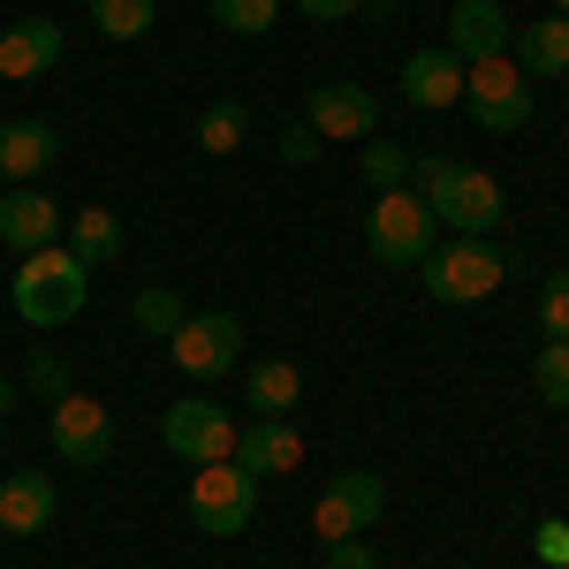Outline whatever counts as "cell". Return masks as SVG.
Segmentation results:
<instances>
[{
  "instance_id": "cell-8",
  "label": "cell",
  "mask_w": 569,
  "mask_h": 569,
  "mask_svg": "<svg viewBox=\"0 0 569 569\" xmlns=\"http://www.w3.org/2000/svg\"><path fill=\"white\" fill-rule=\"evenodd\" d=\"M46 440L61 448V463H107L114 456V418H107V402L99 395H61V402H46Z\"/></svg>"
},
{
  "instance_id": "cell-1",
  "label": "cell",
  "mask_w": 569,
  "mask_h": 569,
  "mask_svg": "<svg viewBox=\"0 0 569 569\" xmlns=\"http://www.w3.org/2000/svg\"><path fill=\"white\" fill-rule=\"evenodd\" d=\"M410 176H418V198H426V213L440 228H456V236H493L501 213H509V198H501V182L486 176V168H463V160H410Z\"/></svg>"
},
{
  "instance_id": "cell-22",
  "label": "cell",
  "mask_w": 569,
  "mask_h": 569,
  "mask_svg": "<svg viewBox=\"0 0 569 569\" xmlns=\"http://www.w3.org/2000/svg\"><path fill=\"white\" fill-rule=\"evenodd\" d=\"M243 137H251V107H243V99H213V107L198 114V144H206L213 160H220V152H236Z\"/></svg>"
},
{
  "instance_id": "cell-18",
  "label": "cell",
  "mask_w": 569,
  "mask_h": 569,
  "mask_svg": "<svg viewBox=\"0 0 569 569\" xmlns=\"http://www.w3.org/2000/svg\"><path fill=\"white\" fill-rule=\"evenodd\" d=\"M402 99L410 107H463V61L448 53V46H426V53H410L402 61Z\"/></svg>"
},
{
  "instance_id": "cell-5",
  "label": "cell",
  "mask_w": 569,
  "mask_h": 569,
  "mask_svg": "<svg viewBox=\"0 0 569 569\" xmlns=\"http://www.w3.org/2000/svg\"><path fill=\"white\" fill-rule=\"evenodd\" d=\"M259 517V479L228 456V463H198V479H190V525L213 531V539H236V531H251Z\"/></svg>"
},
{
  "instance_id": "cell-34",
  "label": "cell",
  "mask_w": 569,
  "mask_h": 569,
  "mask_svg": "<svg viewBox=\"0 0 569 569\" xmlns=\"http://www.w3.org/2000/svg\"><path fill=\"white\" fill-rule=\"evenodd\" d=\"M8 410H16V380L0 372V418H8Z\"/></svg>"
},
{
  "instance_id": "cell-25",
  "label": "cell",
  "mask_w": 569,
  "mask_h": 569,
  "mask_svg": "<svg viewBox=\"0 0 569 569\" xmlns=\"http://www.w3.org/2000/svg\"><path fill=\"white\" fill-rule=\"evenodd\" d=\"M531 388L547 395V410H569V342H547L531 357Z\"/></svg>"
},
{
  "instance_id": "cell-7",
  "label": "cell",
  "mask_w": 569,
  "mask_h": 569,
  "mask_svg": "<svg viewBox=\"0 0 569 569\" xmlns=\"http://www.w3.org/2000/svg\"><path fill=\"white\" fill-rule=\"evenodd\" d=\"M236 350H243V319L236 311H182V327L168 335V357H176V372H190V380L236 372Z\"/></svg>"
},
{
  "instance_id": "cell-23",
  "label": "cell",
  "mask_w": 569,
  "mask_h": 569,
  "mask_svg": "<svg viewBox=\"0 0 569 569\" xmlns=\"http://www.w3.org/2000/svg\"><path fill=\"white\" fill-rule=\"evenodd\" d=\"M152 16H160V0H91V23H99L107 39H144Z\"/></svg>"
},
{
  "instance_id": "cell-14",
  "label": "cell",
  "mask_w": 569,
  "mask_h": 569,
  "mask_svg": "<svg viewBox=\"0 0 569 569\" xmlns=\"http://www.w3.org/2000/svg\"><path fill=\"white\" fill-rule=\"evenodd\" d=\"M53 160H61V130L53 122H39V114L0 122V176L8 182H39Z\"/></svg>"
},
{
  "instance_id": "cell-29",
  "label": "cell",
  "mask_w": 569,
  "mask_h": 569,
  "mask_svg": "<svg viewBox=\"0 0 569 569\" xmlns=\"http://www.w3.org/2000/svg\"><path fill=\"white\" fill-rule=\"evenodd\" d=\"M31 388H39L46 402H61V395H69V365H61V357H39V365H31Z\"/></svg>"
},
{
  "instance_id": "cell-26",
  "label": "cell",
  "mask_w": 569,
  "mask_h": 569,
  "mask_svg": "<svg viewBox=\"0 0 569 569\" xmlns=\"http://www.w3.org/2000/svg\"><path fill=\"white\" fill-rule=\"evenodd\" d=\"M539 335L547 342H569V266L547 273V289H539Z\"/></svg>"
},
{
  "instance_id": "cell-13",
  "label": "cell",
  "mask_w": 569,
  "mask_h": 569,
  "mask_svg": "<svg viewBox=\"0 0 569 569\" xmlns=\"http://www.w3.org/2000/svg\"><path fill=\"white\" fill-rule=\"evenodd\" d=\"M61 236H69V220H61V206H53L46 190L0 198V243H8L16 259H31V251H46V243H61Z\"/></svg>"
},
{
  "instance_id": "cell-21",
  "label": "cell",
  "mask_w": 569,
  "mask_h": 569,
  "mask_svg": "<svg viewBox=\"0 0 569 569\" xmlns=\"http://www.w3.org/2000/svg\"><path fill=\"white\" fill-rule=\"evenodd\" d=\"M69 251L84 266H107V259H122V220L107 213V206H84V213L69 220V236H61Z\"/></svg>"
},
{
  "instance_id": "cell-4",
  "label": "cell",
  "mask_w": 569,
  "mask_h": 569,
  "mask_svg": "<svg viewBox=\"0 0 569 569\" xmlns=\"http://www.w3.org/2000/svg\"><path fill=\"white\" fill-rule=\"evenodd\" d=\"M463 107H471V122L493 137L525 130L531 122V77L509 61V53H486V61H463Z\"/></svg>"
},
{
  "instance_id": "cell-33",
  "label": "cell",
  "mask_w": 569,
  "mask_h": 569,
  "mask_svg": "<svg viewBox=\"0 0 569 569\" xmlns=\"http://www.w3.org/2000/svg\"><path fill=\"white\" fill-rule=\"evenodd\" d=\"M297 8H305L311 23H342V16H357L365 0H297Z\"/></svg>"
},
{
  "instance_id": "cell-32",
  "label": "cell",
  "mask_w": 569,
  "mask_h": 569,
  "mask_svg": "<svg viewBox=\"0 0 569 569\" xmlns=\"http://www.w3.org/2000/svg\"><path fill=\"white\" fill-rule=\"evenodd\" d=\"M327 569H380V555H372L365 539H335V547H327Z\"/></svg>"
},
{
  "instance_id": "cell-27",
  "label": "cell",
  "mask_w": 569,
  "mask_h": 569,
  "mask_svg": "<svg viewBox=\"0 0 569 569\" xmlns=\"http://www.w3.org/2000/svg\"><path fill=\"white\" fill-rule=\"evenodd\" d=\"M365 182H372V190H402V182H410V152H395V144H365Z\"/></svg>"
},
{
  "instance_id": "cell-37",
  "label": "cell",
  "mask_w": 569,
  "mask_h": 569,
  "mask_svg": "<svg viewBox=\"0 0 569 569\" xmlns=\"http://www.w3.org/2000/svg\"><path fill=\"white\" fill-rule=\"evenodd\" d=\"M562 84H569V77H562Z\"/></svg>"
},
{
  "instance_id": "cell-30",
  "label": "cell",
  "mask_w": 569,
  "mask_h": 569,
  "mask_svg": "<svg viewBox=\"0 0 569 569\" xmlns=\"http://www.w3.org/2000/svg\"><path fill=\"white\" fill-rule=\"evenodd\" d=\"M319 144H327V137L311 130V122H297V130H281V160H289V168H305V160L319 152Z\"/></svg>"
},
{
  "instance_id": "cell-24",
  "label": "cell",
  "mask_w": 569,
  "mask_h": 569,
  "mask_svg": "<svg viewBox=\"0 0 569 569\" xmlns=\"http://www.w3.org/2000/svg\"><path fill=\"white\" fill-rule=\"evenodd\" d=\"M206 8H213L220 31H236V39H259V31L281 23V0H206Z\"/></svg>"
},
{
  "instance_id": "cell-2",
  "label": "cell",
  "mask_w": 569,
  "mask_h": 569,
  "mask_svg": "<svg viewBox=\"0 0 569 569\" xmlns=\"http://www.w3.org/2000/svg\"><path fill=\"white\" fill-rule=\"evenodd\" d=\"M91 305V266L69 251V243H46L31 259L16 266V311L23 327H61Z\"/></svg>"
},
{
  "instance_id": "cell-35",
  "label": "cell",
  "mask_w": 569,
  "mask_h": 569,
  "mask_svg": "<svg viewBox=\"0 0 569 569\" xmlns=\"http://www.w3.org/2000/svg\"><path fill=\"white\" fill-rule=\"evenodd\" d=\"M555 16H569V0H555Z\"/></svg>"
},
{
  "instance_id": "cell-31",
  "label": "cell",
  "mask_w": 569,
  "mask_h": 569,
  "mask_svg": "<svg viewBox=\"0 0 569 569\" xmlns=\"http://www.w3.org/2000/svg\"><path fill=\"white\" fill-rule=\"evenodd\" d=\"M531 547H539V562H562V569H569V525H562V517H547Z\"/></svg>"
},
{
  "instance_id": "cell-12",
  "label": "cell",
  "mask_w": 569,
  "mask_h": 569,
  "mask_svg": "<svg viewBox=\"0 0 569 569\" xmlns=\"http://www.w3.org/2000/svg\"><path fill=\"white\" fill-rule=\"evenodd\" d=\"M61 23H46V16H23V23H8L0 31V84H31L46 69H61Z\"/></svg>"
},
{
  "instance_id": "cell-3",
  "label": "cell",
  "mask_w": 569,
  "mask_h": 569,
  "mask_svg": "<svg viewBox=\"0 0 569 569\" xmlns=\"http://www.w3.org/2000/svg\"><path fill=\"white\" fill-rule=\"evenodd\" d=\"M426 289H433L440 305H486L493 289H501V273H509V259L486 243V236H456V243H433L426 251Z\"/></svg>"
},
{
  "instance_id": "cell-17",
  "label": "cell",
  "mask_w": 569,
  "mask_h": 569,
  "mask_svg": "<svg viewBox=\"0 0 569 569\" xmlns=\"http://www.w3.org/2000/svg\"><path fill=\"white\" fill-rule=\"evenodd\" d=\"M448 53H456V61L509 53V16H501V0H456V8H448Z\"/></svg>"
},
{
  "instance_id": "cell-10",
  "label": "cell",
  "mask_w": 569,
  "mask_h": 569,
  "mask_svg": "<svg viewBox=\"0 0 569 569\" xmlns=\"http://www.w3.org/2000/svg\"><path fill=\"white\" fill-rule=\"evenodd\" d=\"M160 440H168V456H182V463H228L236 456V418L220 402H206V395H190V402H176L160 418Z\"/></svg>"
},
{
  "instance_id": "cell-6",
  "label": "cell",
  "mask_w": 569,
  "mask_h": 569,
  "mask_svg": "<svg viewBox=\"0 0 569 569\" xmlns=\"http://www.w3.org/2000/svg\"><path fill=\"white\" fill-rule=\"evenodd\" d=\"M365 251L380 266H418L433 251V213L418 190H380L372 213H365Z\"/></svg>"
},
{
  "instance_id": "cell-19",
  "label": "cell",
  "mask_w": 569,
  "mask_h": 569,
  "mask_svg": "<svg viewBox=\"0 0 569 569\" xmlns=\"http://www.w3.org/2000/svg\"><path fill=\"white\" fill-rule=\"evenodd\" d=\"M509 61L525 77H569V16H539L531 31L509 39Z\"/></svg>"
},
{
  "instance_id": "cell-28",
  "label": "cell",
  "mask_w": 569,
  "mask_h": 569,
  "mask_svg": "<svg viewBox=\"0 0 569 569\" xmlns=\"http://www.w3.org/2000/svg\"><path fill=\"white\" fill-rule=\"evenodd\" d=\"M137 327H144V335H176L182 305L168 297V289H137Z\"/></svg>"
},
{
  "instance_id": "cell-16",
  "label": "cell",
  "mask_w": 569,
  "mask_h": 569,
  "mask_svg": "<svg viewBox=\"0 0 569 569\" xmlns=\"http://www.w3.org/2000/svg\"><path fill=\"white\" fill-rule=\"evenodd\" d=\"M372 114H380V99L365 84H319L305 99V122L319 137H372Z\"/></svg>"
},
{
  "instance_id": "cell-36",
  "label": "cell",
  "mask_w": 569,
  "mask_h": 569,
  "mask_svg": "<svg viewBox=\"0 0 569 569\" xmlns=\"http://www.w3.org/2000/svg\"><path fill=\"white\" fill-rule=\"evenodd\" d=\"M0 440H8V418H0Z\"/></svg>"
},
{
  "instance_id": "cell-9",
  "label": "cell",
  "mask_w": 569,
  "mask_h": 569,
  "mask_svg": "<svg viewBox=\"0 0 569 569\" xmlns=\"http://www.w3.org/2000/svg\"><path fill=\"white\" fill-rule=\"evenodd\" d=\"M380 509H388V479L380 471H342V479L319 493V509H311V531L335 547V539H365V531L380 525Z\"/></svg>"
},
{
  "instance_id": "cell-20",
  "label": "cell",
  "mask_w": 569,
  "mask_h": 569,
  "mask_svg": "<svg viewBox=\"0 0 569 569\" xmlns=\"http://www.w3.org/2000/svg\"><path fill=\"white\" fill-rule=\"evenodd\" d=\"M243 402H251L259 418H289V410L305 402V372H297L289 357H259V365L243 372Z\"/></svg>"
},
{
  "instance_id": "cell-11",
  "label": "cell",
  "mask_w": 569,
  "mask_h": 569,
  "mask_svg": "<svg viewBox=\"0 0 569 569\" xmlns=\"http://www.w3.org/2000/svg\"><path fill=\"white\" fill-rule=\"evenodd\" d=\"M236 463L259 486L289 479V471H305V433H297L289 418H251V426H236Z\"/></svg>"
},
{
  "instance_id": "cell-15",
  "label": "cell",
  "mask_w": 569,
  "mask_h": 569,
  "mask_svg": "<svg viewBox=\"0 0 569 569\" xmlns=\"http://www.w3.org/2000/svg\"><path fill=\"white\" fill-rule=\"evenodd\" d=\"M53 509H61V493H53L46 471L0 479V531H8V539H39V531H53Z\"/></svg>"
}]
</instances>
